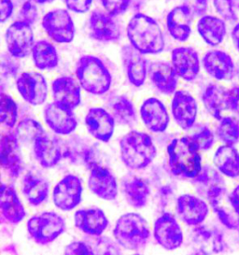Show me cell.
<instances>
[{
    "label": "cell",
    "mask_w": 239,
    "mask_h": 255,
    "mask_svg": "<svg viewBox=\"0 0 239 255\" xmlns=\"http://www.w3.org/2000/svg\"><path fill=\"white\" fill-rule=\"evenodd\" d=\"M89 31L91 38L103 43L116 42L120 38L119 24L113 16L99 9L92 11L90 15Z\"/></svg>",
    "instance_id": "cell-17"
},
{
    "label": "cell",
    "mask_w": 239,
    "mask_h": 255,
    "mask_svg": "<svg viewBox=\"0 0 239 255\" xmlns=\"http://www.w3.org/2000/svg\"><path fill=\"white\" fill-rule=\"evenodd\" d=\"M15 134L17 135L20 142L27 143L35 142V140L40 135H44L45 130L39 122L25 118L21 121L15 129Z\"/></svg>",
    "instance_id": "cell-39"
},
{
    "label": "cell",
    "mask_w": 239,
    "mask_h": 255,
    "mask_svg": "<svg viewBox=\"0 0 239 255\" xmlns=\"http://www.w3.org/2000/svg\"><path fill=\"white\" fill-rule=\"evenodd\" d=\"M88 188L94 195L107 201L115 200L119 194L116 177L112 170L101 165H95L90 169Z\"/></svg>",
    "instance_id": "cell-12"
},
{
    "label": "cell",
    "mask_w": 239,
    "mask_h": 255,
    "mask_svg": "<svg viewBox=\"0 0 239 255\" xmlns=\"http://www.w3.org/2000/svg\"><path fill=\"white\" fill-rule=\"evenodd\" d=\"M64 218L55 212H42L30 218L26 225L27 232L38 245L51 244L66 231Z\"/></svg>",
    "instance_id": "cell-6"
},
{
    "label": "cell",
    "mask_w": 239,
    "mask_h": 255,
    "mask_svg": "<svg viewBox=\"0 0 239 255\" xmlns=\"http://www.w3.org/2000/svg\"><path fill=\"white\" fill-rule=\"evenodd\" d=\"M218 137L226 145H232L239 141V121L232 117H223L217 128Z\"/></svg>",
    "instance_id": "cell-40"
},
{
    "label": "cell",
    "mask_w": 239,
    "mask_h": 255,
    "mask_svg": "<svg viewBox=\"0 0 239 255\" xmlns=\"http://www.w3.org/2000/svg\"><path fill=\"white\" fill-rule=\"evenodd\" d=\"M153 236L157 243L166 251H175L181 247L184 240L177 219L169 212H164L155 221Z\"/></svg>",
    "instance_id": "cell-10"
},
{
    "label": "cell",
    "mask_w": 239,
    "mask_h": 255,
    "mask_svg": "<svg viewBox=\"0 0 239 255\" xmlns=\"http://www.w3.org/2000/svg\"><path fill=\"white\" fill-rule=\"evenodd\" d=\"M35 3L36 2L34 0H27L22 5V9L20 12L21 21H23L29 24H33L37 21L38 12H37V7H36Z\"/></svg>",
    "instance_id": "cell-46"
},
{
    "label": "cell",
    "mask_w": 239,
    "mask_h": 255,
    "mask_svg": "<svg viewBox=\"0 0 239 255\" xmlns=\"http://www.w3.org/2000/svg\"><path fill=\"white\" fill-rule=\"evenodd\" d=\"M5 39L7 52L10 56L17 59L28 56L35 44L31 24L21 20L16 21L7 27Z\"/></svg>",
    "instance_id": "cell-8"
},
{
    "label": "cell",
    "mask_w": 239,
    "mask_h": 255,
    "mask_svg": "<svg viewBox=\"0 0 239 255\" xmlns=\"http://www.w3.org/2000/svg\"><path fill=\"white\" fill-rule=\"evenodd\" d=\"M203 67L217 81H231L236 75V66L231 55L221 50H211L202 60Z\"/></svg>",
    "instance_id": "cell-21"
},
{
    "label": "cell",
    "mask_w": 239,
    "mask_h": 255,
    "mask_svg": "<svg viewBox=\"0 0 239 255\" xmlns=\"http://www.w3.org/2000/svg\"><path fill=\"white\" fill-rule=\"evenodd\" d=\"M213 6L217 13L225 21L233 22L238 19L234 0H213Z\"/></svg>",
    "instance_id": "cell-43"
},
{
    "label": "cell",
    "mask_w": 239,
    "mask_h": 255,
    "mask_svg": "<svg viewBox=\"0 0 239 255\" xmlns=\"http://www.w3.org/2000/svg\"><path fill=\"white\" fill-rule=\"evenodd\" d=\"M234 2L236 5V8H239V0H234Z\"/></svg>",
    "instance_id": "cell-56"
},
{
    "label": "cell",
    "mask_w": 239,
    "mask_h": 255,
    "mask_svg": "<svg viewBox=\"0 0 239 255\" xmlns=\"http://www.w3.org/2000/svg\"><path fill=\"white\" fill-rule=\"evenodd\" d=\"M171 113L179 128L183 130H189L194 127L197 118V102L186 91H176L172 98Z\"/></svg>",
    "instance_id": "cell-15"
},
{
    "label": "cell",
    "mask_w": 239,
    "mask_h": 255,
    "mask_svg": "<svg viewBox=\"0 0 239 255\" xmlns=\"http://www.w3.org/2000/svg\"><path fill=\"white\" fill-rule=\"evenodd\" d=\"M83 184L79 177L67 175L55 185L52 199L56 208L63 211H70L82 202Z\"/></svg>",
    "instance_id": "cell-9"
},
{
    "label": "cell",
    "mask_w": 239,
    "mask_h": 255,
    "mask_svg": "<svg viewBox=\"0 0 239 255\" xmlns=\"http://www.w3.org/2000/svg\"><path fill=\"white\" fill-rule=\"evenodd\" d=\"M230 195L232 205L239 215V185L235 188L234 191L232 192L231 195Z\"/></svg>",
    "instance_id": "cell-52"
},
{
    "label": "cell",
    "mask_w": 239,
    "mask_h": 255,
    "mask_svg": "<svg viewBox=\"0 0 239 255\" xmlns=\"http://www.w3.org/2000/svg\"><path fill=\"white\" fill-rule=\"evenodd\" d=\"M140 116L145 127L153 133H163L169 125V113L158 98L146 99L140 107Z\"/></svg>",
    "instance_id": "cell-23"
},
{
    "label": "cell",
    "mask_w": 239,
    "mask_h": 255,
    "mask_svg": "<svg viewBox=\"0 0 239 255\" xmlns=\"http://www.w3.org/2000/svg\"><path fill=\"white\" fill-rule=\"evenodd\" d=\"M107 105L117 124L131 127L136 123L137 116L134 103L126 96H112L108 99Z\"/></svg>",
    "instance_id": "cell-35"
},
{
    "label": "cell",
    "mask_w": 239,
    "mask_h": 255,
    "mask_svg": "<svg viewBox=\"0 0 239 255\" xmlns=\"http://www.w3.org/2000/svg\"><path fill=\"white\" fill-rule=\"evenodd\" d=\"M189 138L199 151L210 150L215 142L214 135L208 127H202L196 133L189 135Z\"/></svg>",
    "instance_id": "cell-42"
},
{
    "label": "cell",
    "mask_w": 239,
    "mask_h": 255,
    "mask_svg": "<svg viewBox=\"0 0 239 255\" xmlns=\"http://www.w3.org/2000/svg\"><path fill=\"white\" fill-rule=\"evenodd\" d=\"M148 75L154 87L162 94L172 95L177 91L179 77L170 63L162 60L152 62Z\"/></svg>",
    "instance_id": "cell-26"
},
{
    "label": "cell",
    "mask_w": 239,
    "mask_h": 255,
    "mask_svg": "<svg viewBox=\"0 0 239 255\" xmlns=\"http://www.w3.org/2000/svg\"><path fill=\"white\" fill-rule=\"evenodd\" d=\"M22 193L31 206H39L47 201L49 197V181L43 177L28 172L22 180Z\"/></svg>",
    "instance_id": "cell-33"
},
{
    "label": "cell",
    "mask_w": 239,
    "mask_h": 255,
    "mask_svg": "<svg viewBox=\"0 0 239 255\" xmlns=\"http://www.w3.org/2000/svg\"><path fill=\"white\" fill-rule=\"evenodd\" d=\"M232 40L234 45L239 52V23H237L232 30Z\"/></svg>",
    "instance_id": "cell-53"
},
{
    "label": "cell",
    "mask_w": 239,
    "mask_h": 255,
    "mask_svg": "<svg viewBox=\"0 0 239 255\" xmlns=\"http://www.w3.org/2000/svg\"><path fill=\"white\" fill-rule=\"evenodd\" d=\"M31 53L36 68L40 70H51L59 64V55L56 48L44 39L35 42Z\"/></svg>",
    "instance_id": "cell-38"
},
{
    "label": "cell",
    "mask_w": 239,
    "mask_h": 255,
    "mask_svg": "<svg viewBox=\"0 0 239 255\" xmlns=\"http://www.w3.org/2000/svg\"><path fill=\"white\" fill-rule=\"evenodd\" d=\"M217 169L228 178L239 177V152L234 146L224 144L217 149L213 158Z\"/></svg>",
    "instance_id": "cell-36"
},
{
    "label": "cell",
    "mask_w": 239,
    "mask_h": 255,
    "mask_svg": "<svg viewBox=\"0 0 239 255\" xmlns=\"http://www.w3.org/2000/svg\"><path fill=\"white\" fill-rule=\"evenodd\" d=\"M171 64L179 78L193 82L200 72L199 54L192 47H179L172 51Z\"/></svg>",
    "instance_id": "cell-19"
},
{
    "label": "cell",
    "mask_w": 239,
    "mask_h": 255,
    "mask_svg": "<svg viewBox=\"0 0 239 255\" xmlns=\"http://www.w3.org/2000/svg\"><path fill=\"white\" fill-rule=\"evenodd\" d=\"M112 114L102 108H92L85 116V126L90 135L102 142L112 139L115 129Z\"/></svg>",
    "instance_id": "cell-20"
},
{
    "label": "cell",
    "mask_w": 239,
    "mask_h": 255,
    "mask_svg": "<svg viewBox=\"0 0 239 255\" xmlns=\"http://www.w3.org/2000/svg\"><path fill=\"white\" fill-rule=\"evenodd\" d=\"M237 74H238V77H239V71H238V73H237Z\"/></svg>",
    "instance_id": "cell-57"
},
{
    "label": "cell",
    "mask_w": 239,
    "mask_h": 255,
    "mask_svg": "<svg viewBox=\"0 0 239 255\" xmlns=\"http://www.w3.org/2000/svg\"><path fill=\"white\" fill-rule=\"evenodd\" d=\"M65 255H95L93 248L86 242L73 241L65 248Z\"/></svg>",
    "instance_id": "cell-47"
},
{
    "label": "cell",
    "mask_w": 239,
    "mask_h": 255,
    "mask_svg": "<svg viewBox=\"0 0 239 255\" xmlns=\"http://www.w3.org/2000/svg\"><path fill=\"white\" fill-rule=\"evenodd\" d=\"M196 27L203 40L212 47L223 43L227 32L225 20L217 16H202Z\"/></svg>",
    "instance_id": "cell-34"
},
{
    "label": "cell",
    "mask_w": 239,
    "mask_h": 255,
    "mask_svg": "<svg viewBox=\"0 0 239 255\" xmlns=\"http://www.w3.org/2000/svg\"><path fill=\"white\" fill-rule=\"evenodd\" d=\"M0 162L2 168L11 178H18L23 170V160L20 140L12 132L1 135Z\"/></svg>",
    "instance_id": "cell-11"
},
{
    "label": "cell",
    "mask_w": 239,
    "mask_h": 255,
    "mask_svg": "<svg viewBox=\"0 0 239 255\" xmlns=\"http://www.w3.org/2000/svg\"><path fill=\"white\" fill-rule=\"evenodd\" d=\"M113 236L120 247L139 252L148 244L150 238V228L148 222L137 213H126L117 220Z\"/></svg>",
    "instance_id": "cell-5"
},
{
    "label": "cell",
    "mask_w": 239,
    "mask_h": 255,
    "mask_svg": "<svg viewBox=\"0 0 239 255\" xmlns=\"http://www.w3.org/2000/svg\"><path fill=\"white\" fill-rule=\"evenodd\" d=\"M53 102L74 111L82 102V86L70 76H62L52 83Z\"/></svg>",
    "instance_id": "cell-16"
},
{
    "label": "cell",
    "mask_w": 239,
    "mask_h": 255,
    "mask_svg": "<svg viewBox=\"0 0 239 255\" xmlns=\"http://www.w3.org/2000/svg\"><path fill=\"white\" fill-rule=\"evenodd\" d=\"M106 11L115 17L124 13L130 7L131 0H100Z\"/></svg>",
    "instance_id": "cell-45"
},
{
    "label": "cell",
    "mask_w": 239,
    "mask_h": 255,
    "mask_svg": "<svg viewBox=\"0 0 239 255\" xmlns=\"http://www.w3.org/2000/svg\"><path fill=\"white\" fill-rule=\"evenodd\" d=\"M227 90L218 84H209L202 94V102L207 112L216 120H222L223 113L227 110Z\"/></svg>",
    "instance_id": "cell-37"
},
{
    "label": "cell",
    "mask_w": 239,
    "mask_h": 255,
    "mask_svg": "<svg viewBox=\"0 0 239 255\" xmlns=\"http://www.w3.org/2000/svg\"><path fill=\"white\" fill-rule=\"evenodd\" d=\"M220 173L218 169L216 170L209 165L203 166L200 173L192 181L196 192L209 199L210 196L226 190L225 182Z\"/></svg>",
    "instance_id": "cell-31"
},
{
    "label": "cell",
    "mask_w": 239,
    "mask_h": 255,
    "mask_svg": "<svg viewBox=\"0 0 239 255\" xmlns=\"http://www.w3.org/2000/svg\"><path fill=\"white\" fill-rule=\"evenodd\" d=\"M191 242L194 252L203 255L219 254L224 251L222 234L214 228L205 225H196L191 233Z\"/></svg>",
    "instance_id": "cell-24"
},
{
    "label": "cell",
    "mask_w": 239,
    "mask_h": 255,
    "mask_svg": "<svg viewBox=\"0 0 239 255\" xmlns=\"http://www.w3.org/2000/svg\"><path fill=\"white\" fill-rule=\"evenodd\" d=\"M194 15L203 16L208 9V0H190Z\"/></svg>",
    "instance_id": "cell-51"
},
{
    "label": "cell",
    "mask_w": 239,
    "mask_h": 255,
    "mask_svg": "<svg viewBox=\"0 0 239 255\" xmlns=\"http://www.w3.org/2000/svg\"><path fill=\"white\" fill-rule=\"evenodd\" d=\"M13 63H12V61L9 60L8 59V61H7V63H6V61L3 60L2 61V66H5V67H10L11 65H12ZM13 73L14 74V68H11V69H8L7 71V74H9V73Z\"/></svg>",
    "instance_id": "cell-54"
},
{
    "label": "cell",
    "mask_w": 239,
    "mask_h": 255,
    "mask_svg": "<svg viewBox=\"0 0 239 255\" xmlns=\"http://www.w3.org/2000/svg\"><path fill=\"white\" fill-rule=\"evenodd\" d=\"M227 110L239 114V85L232 87L226 94Z\"/></svg>",
    "instance_id": "cell-49"
},
{
    "label": "cell",
    "mask_w": 239,
    "mask_h": 255,
    "mask_svg": "<svg viewBox=\"0 0 239 255\" xmlns=\"http://www.w3.org/2000/svg\"><path fill=\"white\" fill-rule=\"evenodd\" d=\"M120 57L127 80L134 87H141L149 73L148 60L144 54L128 44L120 50Z\"/></svg>",
    "instance_id": "cell-13"
},
{
    "label": "cell",
    "mask_w": 239,
    "mask_h": 255,
    "mask_svg": "<svg viewBox=\"0 0 239 255\" xmlns=\"http://www.w3.org/2000/svg\"><path fill=\"white\" fill-rule=\"evenodd\" d=\"M93 248L95 254L100 255H119L120 254L119 248L108 237L98 236L95 241V247Z\"/></svg>",
    "instance_id": "cell-44"
},
{
    "label": "cell",
    "mask_w": 239,
    "mask_h": 255,
    "mask_svg": "<svg viewBox=\"0 0 239 255\" xmlns=\"http://www.w3.org/2000/svg\"><path fill=\"white\" fill-rule=\"evenodd\" d=\"M14 4L12 0H0V22L2 23L7 21L13 13Z\"/></svg>",
    "instance_id": "cell-50"
},
{
    "label": "cell",
    "mask_w": 239,
    "mask_h": 255,
    "mask_svg": "<svg viewBox=\"0 0 239 255\" xmlns=\"http://www.w3.org/2000/svg\"><path fill=\"white\" fill-rule=\"evenodd\" d=\"M42 28L48 37L57 43H70L75 38L76 28L67 9L55 8L42 18Z\"/></svg>",
    "instance_id": "cell-7"
},
{
    "label": "cell",
    "mask_w": 239,
    "mask_h": 255,
    "mask_svg": "<svg viewBox=\"0 0 239 255\" xmlns=\"http://www.w3.org/2000/svg\"><path fill=\"white\" fill-rule=\"evenodd\" d=\"M37 4H48V3H52L54 0H34Z\"/></svg>",
    "instance_id": "cell-55"
},
{
    "label": "cell",
    "mask_w": 239,
    "mask_h": 255,
    "mask_svg": "<svg viewBox=\"0 0 239 255\" xmlns=\"http://www.w3.org/2000/svg\"><path fill=\"white\" fill-rule=\"evenodd\" d=\"M76 78L82 89L102 96L111 89L112 76L104 62L95 55H83L76 65Z\"/></svg>",
    "instance_id": "cell-4"
},
{
    "label": "cell",
    "mask_w": 239,
    "mask_h": 255,
    "mask_svg": "<svg viewBox=\"0 0 239 255\" xmlns=\"http://www.w3.org/2000/svg\"><path fill=\"white\" fill-rule=\"evenodd\" d=\"M19 94L28 104L42 105L48 97V84L44 76L37 72H23L16 80Z\"/></svg>",
    "instance_id": "cell-14"
},
{
    "label": "cell",
    "mask_w": 239,
    "mask_h": 255,
    "mask_svg": "<svg viewBox=\"0 0 239 255\" xmlns=\"http://www.w3.org/2000/svg\"><path fill=\"white\" fill-rule=\"evenodd\" d=\"M208 201L218 219L223 225L231 230L239 228V215L232 205L227 189L217 195L210 196Z\"/></svg>",
    "instance_id": "cell-32"
},
{
    "label": "cell",
    "mask_w": 239,
    "mask_h": 255,
    "mask_svg": "<svg viewBox=\"0 0 239 255\" xmlns=\"http://www.w3.org/2000/svg\"><path fill=\"white\" fill-rule=\"evenodd\" d=\"M0 210L3 218L11 225H18L26 216V211L14 187L2 183Z\"/></svg>",
    "instance_id": "cell-30"
},
{
    "label": "cell",
    "mask_w": 239,
    "mask_h": 255,
    "mask_svg": "<svg viewBox=\"0 0 239 255\" xmlns=\"http://www.w3.org/2000/svg\"><path fill=\"white\" fill-rule=\"evenodd\" d=\"M74 225L82 233L91 237H98L107 230L109 220L99 208L82 209L75 212Z\"/></svg>",
    "instance_id": "cell-27"
},
{
    "label": "cell",
    "mask_w": 239,
    "mask_h": 255,
    "mask_svg": "<svg viewBox=\"0 0 239 255\" xmlns=\"http://www.w3.org/2000/svg\"><path fill=\"white\" fill-rule=\"evenodd\" d=\"M33 147L36 160L44 168L55 166L64 157V151L58 139L47 134L37 137Z\"/></svg>",
    "instance_id": "cell-28"
},
{
    "label": "cell",
    "mask_w": 239,
    "mask_h": 255,
    "mask_svg": "<svg viewBox=\"0 0 239 255\" xmlns=\"http://www.w3.org/2000/svg\"><path fill=\"white\" fill-rule=\"evenodd\" d=\"M120 152L125 166L132 170H140L152 163L157 149L149 134L132 130L121 137Z\"/></svg>",
    "instance_id": "cell-2"
},
{
    "label": "cell",
    "mask_w": 239,
    "mask_h": 255,
    "mask_svg": "<svg viewBox=\"0 0 239 255\" xmlns=\"http://www.w3.org/2000/svg\"><path fill=\"white\" fill-rule=\"evenodd\" d=\"M43 117L47 126L58 135H70L78 127V120L73 111L55 102L45 107Z\"/></svg>",
    "instance_id": "cell-18"
},
{
    "label": "cell",
    "mask_w": 239,
    "mask_h": 255,
    "mask_svg": "<svg viewBox=\"0 0 239 255\" xmlns=\"http://www.w3.org/2000/svg\"><path fill=\"white\" fill-rule=\"evenodd\" d=\"M0 121L1 124L6 128H14L18 120V106L14 99L5 94L1 93L0 96Z\"/></svg>",
    "instance_id": "cell-41"
},
{
    "label": "cell",
    "mask_w": 239,
    "mask_h": 255,
    "mask_svg": "<svg viewBox=\"0 0 239 255\" xmlns=\"http://www.w3.org/2000/svg\"><path fill=\"white\" fill-rule=\"evenodd\" d=\"M167 154L168 165L175 176L193 180L201 171V155L189 136L173 139L167 146Z\"/></svg>",
    "instance_id": "cell-3"
},
{
    "label": "cell",
    "mask_w": 239,
    "mask_h": 255,
    "mask_svg": "<svg viewBox=\"0 0 239 255\" xmlns=\"http://www.w3.org/2000/svg\"><path fill=\"white\" fill-rule=\"evenodd\" d=\"M121 193L126 202L134 209H142L147 206L150 195L149 183L141 177L128 175L120 183Z\"/></svg>",
    "instance_id": "cell-29"
},
{
    "label": "cell",
    "mask_w": 239,
    "mask_h": 255,
    "mask_svg": "<svg viewBox=\"0 0 239 255\" xmlns=\"http://www.w3.org/2000/svg\"><path fill=\"white\" fill-rule=\"evenodd\" d=\"M130 44L143 54L162 53L165 47L164 34L156 20L143 13L134 14L127 24Z\"/></svg>",
    "instance_id": "cell-1"
},
{
    "label": "cell",
    "mask_w": 239,
    "mask_h": 255,
    "mask_svg": "<svg viewBox=\"0 0 239 255\" xmlns=\"http://www.w3.org/2000/svg\"><path fill=\"white\" fill-rule=\"evenodd\" d=\"M194 13L189 5H180L172 8L166 17V27L174 39L184 42L192 34Z\"/></svg>",
    "instance_id": "cell-25"
},
{
    "label": "cell",
    "mask_w": 239,
    "mask_h": 255,
    "mask_svg": "<svg viewBox=\"0 0 239 255\" xmlns=\"http://www.w3.org/2000/svg\"><path fill=\"white\" fill-rule=\"evenodd\" d=\"M177 212L181 221L190 226L201 225L209 215L208 204L200 197L185 194L177 199Z\"/></svg>",
    "instance_id": "cell-22"
},
{
    "label": "cell",
    "mask_w": 239,
    "mask_h": 255,
    "mask_svg": "<svg viewBox=\"0 0 239 255\" xmlns=\"http://www.w3.org/2000/svg\"><path fill=\"white\" fill-rule=\"evenodd\" d=\"M93 0H65L67 9L76 13L88 12L92 7Z\"/></svg>",
    "instance_id": "cell-48"
}]
</instances>
